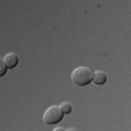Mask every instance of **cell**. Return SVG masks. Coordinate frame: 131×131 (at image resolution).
Wrapping results in <instances>:
<instances>
[{"label":"cell","mask_w":131,"mask_h":131,"mask_svg":"<svg viewBox=\"0 0 131 131\" xmlns=\"http://www.w3.org/2000/svg\"><path fill=\"white\" fill-rule=\"evenodd\" d=\"M3 61H5V64L7 69H13V67H16L19 63V57L16 52H7L5 56V58H3Z\"/></svg>","instance_id":"3957f363"},{"label":"cell","mask_w":131,"mask_h":131,"mask_svg":"<svg viewBox=\"0 0 131 131\" xmlns=\"http://www.w3.org/2000/svg\"><path fill=\"white\" fill-rule=\"evenodd\" d=\"M66 131H76L74 128H70V130H66Z\"/></svg>","instance_id":"ba28073f"},{"label":"cell","mask_w":131,"mask_h":131,"mask_svg":"<svg viewBox=\"0 0 131 131\" xmlns=\"http://www.w3.org/2000/svg\"><path fill=\"white\" fill-rule=\"evenodd\" d=\"M92 79H93V70L86 66L77 67L71 73V82L77 86H86L92 82Z\"/></svg>","instance_id":"6da1fadb"},{"label":"cell","mask_w":131,"mask_h":131,"mask_svg":"<svg viewBox=\"0 0 131 131\" xmlns=\"http://www.w3.org/2000/svg\"><path fill=\"white\" fill-rule=\"evenodd\" d=\"M60 109H61V112H63V114H70L73 108H71V103L70 102H63L60 105Z\"/></svg>","instance_id":"5b68a950"},{"label":"cell","mask_w":131,"mask_h":131,"mask_svg":"<svg viewBox=\"0 0 131 131\" xmlns=\"http://www.w3.org/2000/svg\"><path fill=\"white\" fill-rule=\"evenodd\" d=\"M63 115H64V114L61 112L60 106L52 105V106H50L47 111H45V114H44V122L48 124V125L57 124V122H60L61 119H63Z\"/></svg>","instance_id":"7a4b0ae2"},{"label":"cell","mask_w":131,"mask_h":131,"mask_svg":"<svg viewBox=\"0 0 131 131\" xmlns=\"http://www.w3.org/2000/svg\"><path fill=\"white\" fill-rule=\"evenodd\" d=\"M92 82H93L95 84H105V82H106V74H105L103 71H101V70L95 71Z\"/></svg>","instance_id":"277c9868"},{"label":"cell","mask_w":131,"mask_h":131,"mask_svg":"<svg viewBox=\"0 0 131 131\" xmlns=\"http://www.w3.org/2000/svg\"><path fill=\"white\" fill-rule=\"evenodd\" d=\"M52 131H66V130H64V128H61V127H58V128H54Z\"/></svg>","instance_id":"52a82bcc"},{"label":"cell","mask_w":131,"mask_h":131,"mask_svg":"<svg viewBox=\"0 0 131 131\" xmlns=\"http://www.w3.org/2000/svg\"><path fill=\"white\" fill-rule=\"evenodd\" d=\"M6 70H7V67H6L5 61H3V58H0V77L6 74Z\"/></svg>","instance_id":"8992f818"}]
</instances>
